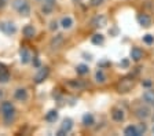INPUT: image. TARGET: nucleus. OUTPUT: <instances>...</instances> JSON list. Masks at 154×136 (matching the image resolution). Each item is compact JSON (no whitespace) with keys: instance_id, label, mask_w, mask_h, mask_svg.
I'll list each match as a JSON object with an SVG mask.
<instances>
[{"instance_id":"nucleus-1","label":"nucleus","mask_w":154,"mask_h":136,"mask_svg":"<svg viewBox=\"0 0 154 136\" xmlns=\"http://www.w3.org/2000/svg\"><path fill=\"white\" fill-rule=\"evenodd\" d=\"M2 111H3V116H4V121L8 125L14 120V117H15V109H14L13 103L11 102H3L2 103Z\"/></svg>"},{"instance_id":"nucleus-4","label":"nucleus","mask_w":154,"mask_h":136,"mask_svg":"<svg viewBox=\"0 0 154 136\" xmlns=\"http://www.w3.org/2000/svg\"><path fill=\"white\" fill-rule=\"evenodd\" d=\"M72 128H73V121L70 120V118H65L63 121H62V125H61V129L57 132L58 136H63L66 135V133H69L72 131Z\"/></svg>"},{"instance_id":"nucleus-29","label":"nucleus","mask_w":154,"mask_h":136,"mask_svg":"<svg viewBox=\"0 0 154 136\" xmlns=\"http://www.w3.org/2000/svg\"><path fill=\"white\" fill-rule=\"evenodd\" d=\"M120 66H122V68L127 69L129 66V61H128V59H122V61L120 62Z\"/></svg>"},{"instance_id":"nucleus-36","label":"nucleus","mask_w":154,"mask_h":136,"mask_svg":"<svg viewBox=\"0 0 154 136\" xmlns=\"http://www.w3.org/2000/svg\"><path fill=\"white\" fill-rule=\"evenodd\" d=\"M153 122H154V116H153Z\"/></svg>"},{"instance_id":"nucleus-37","label":"nucleus","mask_w":154,"mask_h":136,"mask_svg":"<svg viewBox=\"0 0 154 136\" xmlns=\"http://www.w3.org/2000/svg\"><path fill=\"white\" fill-rule=\"evenodd\" d=\"M153 132H154V128H153Z\"/></svg>"},{"instance_id":"nucleus-17","label":"nucleus","mask_w":154,"mask_h":136,"mask_svg":"<svg viewBox=\"0 0 154 136\" xmlns=\"http://www.w3.org/2000/svg\"><path fill=\"white\" fill-rule=\"evenodd\" d=\"M72 25H73V20H72L70 17H63L61 21V26L63 29H70Z\"/></svg>"},{"instance_id":"nucleus-16","label":"nucleus","mask_w":154,"mask_h":136,"mask_svg":"<svg viewBox=\"0 0 154 136\" xmlns=\"http://www.w3.org/2000/svg\"><path fill=\"white\" fill-rule=\"evenodd\" d=\"M94 122H95V120H94V116L91 113H87L83 116V124L87 126H91L94 125Z\"/></svg>"},{"instance_id":"nucleus-24","label":"nucleus","mask_w":154,"mask_h":136,"mask_svg":"<svg viewBox=\"0 0 154 136\" xmlns=\"http://www.w3.org/2000/svg\"><path fill=\"white\" fill-rule=\"evenodd\" d=\"M69 84H70L72 87H74V88H80V89L87 87L85 83H81V81H69Z\"/></svg>"},{"instance_id":"nucleus-11","label":"nucleus","mask_w":154,"mask_h":136,"mask_svg":"<svg viewBox=\"0 0 154 136\" xmlns=\"http://www.w3.org/2000/svg\"><path fill=\"white\" fill-rule=\"evenodd\" d=\"M106 17L105 15H98V17H95L92 20V25L95 26V28H103V26L106 25Z\"/></svg>"},{"instance_id":"nucleus-14","label":"nucleus","mask_w":154,"mask_h":136,"mask_svg":"<svg viewBox=\"0 0 154 136\" xmlns=\"http://www.w3.org/2000/svg\"><path fill=\"white\" fill-rule=\"evenodd\" d=\"M19 55H21V62H22V63H28V62L30 61V58H32L30 52H29L26 48L21 50V51H19Z\"/></svg>"},{"instance_id":"nucleus-23","label":"nucleus","mask_w":154,"mask_h":136,"mask_svg":"<svg viewBox=\"0 0 154 136\" xmlns=\"http://www.w3.org/2000/svg\"><path fill=\"white\" fill-rule=\"evenodd\" d=\"M76 71H77V74L84 76V74H87V73L90 71V69H88V66L87 65H79L76 68Z\"/></svg>"},{"instance_id":"nucleus-12","label":"nucleus","mask_w":154,"mask_h":136,"mask_svg":"<svg viewBox=\"0 0 154 136\" xmlns=\"http://www.w3.org/2000/svg\"><path fill=\"white\" fill-rule=\"evenodd\" d=\"M143 101L147 104H154V89H147L143 94Z\"/></svg>"},{"instance_id":"nucleus-2","label":"nucleus","mask_w":154,"mask_h":136,"mask_svg":"<svg viewBox=\"0 0 154 136\" xmlns=\"http://www.w3.org/2000/svg\"><path fill=\"white\" fill-rule=\"evenodd\" d=\"M134 87V80L132 78H122L117 84V91L121 92V94H125V92H129Z\"/></svg>"},{"instance_id":"nucleus-9","label":"nucleus","mask_w":154,"mask_h":136,"mask_svg":"<svg viewBox=\"0 0 154 136\" xmlns=\"http://www.w3.org/2000/svg\"><path fill=\"white\" fill-rule=\"evenodd\" d=\"M131 58H132V61H135V62L140 61V59L143 58V51H142L140 48H138V47H134V48L131 50Z\"/></svg>"},{"instance_id":"nucleus-22","label":"nucleus","mask_w":154,"mask_h":136,"mask_svg":"<svg viewBox=\"0 0 154 136\" xmlns=\"http://www.w3.org/2000/svg\"><path fill=\"white\" fill-rule=\"evenodd\" d=\"M95 81L96 83H99V84L106 83V74L103 73V70H98L95 73Z\"/></svg>"},{"instance_id":"nucleus-3","label":"nucleus","mask_w":154,"mask_h":136,"mask_svg":"<svg viewBox=\"0 0 154 136\" xmlns=\"http://www.w3.org/2000/svg\"><path fill=\"white\" fill-rule=\"evenodd\" d=\"M14 7H15L17 10H18L19 14H22V15H28L30 13V7L29 4L26 3L25 0H14Z\"/></svg>"},{"instance_id":"nucleus-35","label":"nucleus","mask_w":154,"mask_h":136,"mask_svg":"<svg viewBox=\"0 0 154 136\" xmlns=\"http://www.w3.org/2000/svg\"><path fill=\"white\" fill-rule=\"evenodd\" d=\"M2 96H3V92H2V91H0V98H2Z\"/></svg>"},{"instance_id":"nucleus-32","label":"nucleus","mask_w":154,"mask_h":136,"mask_svg":"<svg viewBox=\"0 0 154 136\" xmlns=\"http://www.w3.org/2000/svg\"><path fill=\"white\" fill-rule=\"evenodd\" d=\"M142 84H143V87H151V84H153V83H151L150 80H146V81H143Z\"/></svg>"},{"instance_id":"nucleus-28","label":"nucleus","mask_w":154,"mask_h":136,"mask_svg":"<svg viewBox=\"0 0 154 136\" xmlns=\"http://www.w3.org/2000/svg\"><path fill=\"white\" fill-rule=\"evenodd\" d=\"M103 2H105V0H91V6L98 7V6H100Z\"/></svg>"},{"instance_id":"nucleus-26","label":"nucleus","mask_w":154,"mask_h":136,"mask_svg":"<svg viewBox=\"0 0 154 136\" xmlns=\"http://www.w3.org/2000/svg\"><path fill=\"white\" fill-rule=\"evenodd\" d=\"M10 80V74L7 73L6 70L0 71V83H7V81Z\"/></svg>"},{"instance_id":"nucleus-5","label":"nucleus","mask_w":154,"mask_h":136,"mask_svg":"<svg viewBox=\"0 0 154 136\" xmlns=\"http://www.w3.org/2000/svg\"><path fill=\"white\" fill-rule=\"evenodd\" d=\"M0 30H2L4 35L11 36L17 32V26L14 25L13 22H7V21H4V22H0Z\"/></svg>"},{"instance_id":"nucleus-19","label":"nucleus","mask_w":154,"mask_h":136,"mask_svg":"<svg viewBox=\"0 0 154 136\" xmlns=\"http://www.w3.org/2000/svg\"><path fill=\"white\" fill-rule=\"evenodd\" d=\"M57 118H58V111L57 110H50L47 114H45V121H48V122H54Z\"/></svg>"},{"instance_id":"nucleus-30","label":"nucleus","mask_w":154,"mask_h":136,"mask_svg":"<svg viewBox=\"0 0 154 136\" xmlns=\"http://www.w3.org/2000/svg\"><path fill=\"white\" fill-rule=\"evenodd\" d=\"M57 28H58V22H57V21H52V22H51V26H50V29H51V30H55Z\"/></svg>"},{"instance_id":"nucleus-8","label":"nucleus","mask_w":154,"mask_h":136,"mask_svg":"<svg viewBox=\"0 0 154 136\" xmlns=\"http://www.w3.org/2000/svg\"><path fill=\"white\" fill-rule=\"evenodd\" d=\"M136 117H139L142 120L150 117V109H149V107H143V106L138 107V109H136Z\"/></svg>"},{"instance_id":"nucleus-13","label":"nucleus","mask_w":154,"mask_h":136,"mask_svg":"<svg viewBox=\"0 0 154 136\" xmlns=\"http://www.w3.org/2000/svg\"><path fill=\"white\" fill-rule=\"evenodd\" d=\"M15 99H18V101L23 102L28 99V92H26V89H23V88H19V89L15 91Z\"/></svg>"},{"instance_id":"nucleus-18","label":"nucleus","mask_w":154,"mask_h":136,"mask_svg":"<svg viewBox=\"0 0 154 136\" xmlns=\"http://www.w3.org/2000/svg\"><path fill=\"white\" fill-rule=\"evenodd\" d=\"M124 135H127V136H138V132H136V125H128L124 129Z\"/></svg>"},{"instance_id":"nucleus-20","label":"nucleus","mask_w":154,"mask_h":136,"mask_svg":"<svg viewBox=\"0 0 154 136\" xmlns=\"http://www.w3.org/2000/svg\"><path fill=\"white\" fill-rule=\"evenodd\" d=\"M23 35L26 36V37H33L35 36V33H36V30H35V28H33V25H26L25 28H23Z\"/></svg>"},{"instance_id":"nucleus-15","label":"nucleus","mask_w":154,"mask_h":136,"mask_svg":"<svg viewBox=\"0 0 154 136\" xmlns=\"http://www.w3.org/2000/svg\"><path fill=\"white\" fill-rule=\"evenodd\" d=\"M62 43H63V36L58 35V36H55L54 39L51 40V47H52V48H59Z\"/></svg>"},{"instance_id":"nucleus-31","label":"nucleus","mask_w":154,"mask_h":136,"mask_svg":"<svg viewBox=\"0 0 154 136\" xmlns=\"http://www.w3.org/2000/svg\"><path fill=\"white\" fill-rule=\"evenodd\" d=\"M33 65H35L36 68H40V61H38V58H33Z\"/></svg>"},{"instance_id":"nucleus-7","label":"nucleus","mask_w":154,"mask_h":136,"mask_svg":"<svg viewBox=\"0 0 154 136\" xmlns=\"http://www.w3.org/2000/svg\"><path fill=\"white\" fill-rule=\"evenodd\" d=\"M138 22H139V25L143 26V28H149V26L151 25V18L149 15H146V14H139Z\"/></svg>"},{"instance_id":"nucleus-21","label":"nucleus","mask_w":154,"mask_h":136,"mask_svg":"<svg viewBox=\"0 0 154 136\" xmlns=\"http://www.w3.org/2000/svg\"><path fill=\"white\" fill-rule=\"evenodd\" d=\"M91 41H92V44H95V45H100V44H103V41H105V37H103L100 33H96V35L92 36Z\"/></svg>"},{"instance_id":"nucleus-33","label":"nucleus","mask_w":154,"mask_h":136,"mask_svg":"<svg viewBox=\"0 0 154 136\" xmlns=\"http://www.w3.org/2000/svg\"><path fill=\"white\" fill-rule=\"evenodd\" d=\"M6 4V0H0V7H3Z\"/></svg>"},{"instance_id":"nucleus-27","label":"nucleus","mask_w":154,"mask_h":136,"mask_svg":"<svg viewBox=\"0 0 154 136\" xmlns=\"http://www.w3.org/2000/svg\"><path fill=\"white\" fill-rule=\"evenodd\" d=\"M143 41L146 43V44H153L154 43V36H151V35H144L143 36Z\"/></svg>"},{"instance_id":"nucleus-34","label":"nucleus","mask_w":154,"mask_h":136,"mask_svg":"<svg viewBox=\"0 0 154 136\" xmlns=\"http://www.w3.org/2000/svg\"><path fill=\"white\" fill-rule=\"evenodd\" d=\"M4 70V66L3 65H0V71H3Z\"/></svg>"},{"instance_id":"nucleus-10","label":"nucleus","mask_w":154,"mask_h":136,"mask_svg":"<svg viewBox=\"0 0 154 136\" xmlns=\"http://www.w3.org/2000/svg\"><path fill=\"white\" fill-rule=\"evenodd\" d=\"M124 117H125V114H124V111H122L121 109H113L112 118L114 121H117V122H121V121L124 120Z\"/></svg>"},{"instance_id":"nucleus-6","label":"nucleus","mask_w":154,"mask_h":136,"mask_svg":"<svg viewBox=\"0 0 154 136\" xmlns=\"http://www.w3.org/2000/svg\"><path fill=\"white\" fill-rule=\"evenodd\" d=\"M50 74V69L48 68H40V70L37 71V74L35 76V81L36 83H43L45 78Z\"/></svg>"},{"instance_id":"nucleus-25","label":"nucleus","mask_w":154,"mask_h":136,"mask_svg":"<svg viewBox=\"0 0 154 136\" xmlns=\"http://www.w3.org/2000/svg\"><path fill=\"white\" fill-rule=\"evenodd\" d=\"M146 131H147V126L144 125V124H139V125H136V132H138V136L143 135Z\"/></svg>"}]
</instances>
